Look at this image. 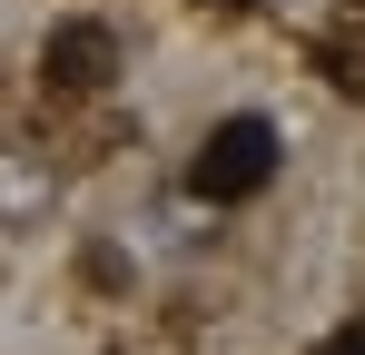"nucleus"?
I'll return each mask as SVG.
<instances>
[{
    "label": "nucleus",
    "instance_id": "obj_3",
    "mask_svg": "<svg viewBox=\"0 0 365 355\" xmlns=\"http://www.w3.org/2000/svg\"><path fill=\"white\" fill-rule=\"evenodd\" d=\"M50 197H60V178L40 148H0V227H40Z\"/></svg>",
    "mask_w": 365,
    "mask_h": 355
},
{
    "label": "nucleus",
    "instance_id": "obj_2",
    "mask_svg": "<svg viewBox=\"0 0 365 355\" xmlns=\"http://www.w3.org/2000/svg\"><path fill=\"white\" fill-rule=\"evenodd\" d=\"M40 69H50V89L89 99V89H109V79H119V40H109L99 20H60V30H50V50H40Z\"/></svg>",
    "mask_w": 365,
    "mask_h": 355
},
{
    "label": "nucleus",
    "instance_id": "obj_5",
    "mask_svg": "<svg viewBox=\"0 0 365 355\" xmlns=\"http://www.w3.org/2000/svg\"><path fill=\"white\" fill-rule=\"evenodd\" d=\"M316 355H365V326H346V336H326Z\"/></svg>",
    "mask_w": 365,
    "mask_h": 355
},
{
    "label": "nucleus",
    "instance_id": "obj_1",
    "mask_svg": "<svg viewBox=\"0 0 365 355\" xmlns=\"http://www.w3.org/2000/svg\"><path fill=\"white\" fill-rule=\"evenodd\" d=\"M277 158H287V138H277V118H217L207 138H197V158H187V197H207V207H247L267 178H277Z\"/></svg>",
    "mask_w": 365,
    "mask_h": 355
},
{
    "label": "nucleus",
    "instance_id": "obj_4",
    "mask_svg": "<svg viewBox=\"0 0 365 355\" xmlns=\"http://www.w3.org/2000/svg\"><path fill=\"white\" fill-rule=\"evenodd\" d=\"M336 89H356V99H365V50H346V59H336Z\"/></svg>",
    "mask_w": 365,
    "mask_h": 355
}]
</instances>
